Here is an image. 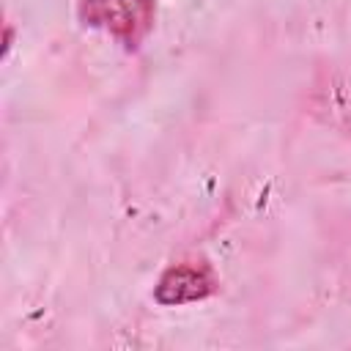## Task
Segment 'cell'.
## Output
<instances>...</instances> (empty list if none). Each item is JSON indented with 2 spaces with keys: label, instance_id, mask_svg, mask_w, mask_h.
I'll list each match as a JSON object with an SVG mask.
<instances>
[{
  "label": "cell",
  "instance_id": "obj_1",
  "mask_svg": "<svg viewBox=\"0 0 351 351\" xmlns=\"http://www.w3.org/2000/svg\"><path fill=\"white\" fill-rule=\"evenodd\" d=\"M80 16L90 27H101L126 47L143 41L154 25L151 0H82Z\"/></svg>",
  "mask_w": 351,
  "mask_h": 351
},
{
  "label": "cell",
  "instance_id": "obj_2",
  "mask_svg": "<svg viewBox=\"0 0 351 351\" xmlns=\"http://www.w3.org/2000/svg\"><path fill=\"white\" fill-rule=\"evenodd\" d=\"M214 293V277L203 266H173L167 269L159 282H156V302L159 304H186V302H200Z\"/></svg>",
  "mask_w": 351,
  "mask_h": 351
}]
</instances>
